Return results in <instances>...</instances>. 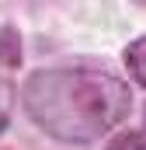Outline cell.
<instances>
[{
	"instance_id": "1",
	"label": "cell",
	"mask_w": 146,
	"mask_h": 150,
	"mask_svg": "<svg viewBox=\"0 0 146 150\" xmlns=\"http://www.w3.org/2000/svg\"><path fill=\"white\" fill-rule=\"evenodd\" d=\"M21 98L32 122L63 143H91L105 136L132 105L129 87L115 74L91 67L38 70Z\"/></svg>"
},
{
	"instance_id": "2",
	"label": "cell",
	"mask_w": 146,
	"mask_h": 150,
	"mask_svg": "<svg viewBox=\"0 0 146 150\" xmlns=\"http://www.w3.org/2000/svg\"><path fill=\"white\" fill-rule=\"evenodd\" d=\"M125 67H129L132 80L146 87V35H143V38H136V42L125 49Z\"/></svg>"
},
{
	"instance_id": "3",
	"label": "cell",
	"mask_w": 146,
	"mask_h": 150,
	"mask_svg": "<svg viewBox=\"0 0 146 150\" xmlns=\"http://www.w3.org/2000/svg\"><path fill=\"white\" fill-rule=\"evenodd\" d=\"M0 63H7V67H18L21 63V42H18V32L14 28H4L0 32Z\"/></svg>"
},
{
	"instance_id": "4",
	"label": "cell",
	"mask_w": 146,
	"mask_h": 150,
	"mask_svg": "<svg viewBox=\"0 0 146 150\" xmlns=\"http://www.w3.org/2000/svg\"><path fill=\"white\" fill-rule=\"evenodd\" d=\"M11 112H14V87H11L7 80H0V133L7 129Z\"/></svg>"
},
{
	"instance_id": "5",
	"label": "cell",
	"mask_w": 146,
	"mask_h": 150,
	"mask_svg": "<svg viewBox=\"0 0 146 150\" xmlns=\"http://www.w3.org/2000/svg\"><path fill=\"white\" fill-rule=\"evenodd\" d=\"M108 150H143V140H139L136 133H129V136H118V140H111Z\"/></svg>"
}]
</instances>
